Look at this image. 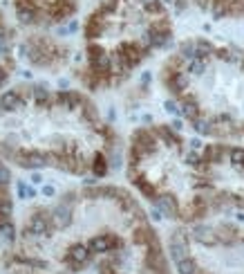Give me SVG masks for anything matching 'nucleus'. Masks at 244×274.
<instances>
[{
  "mask_svg": "<svg viewBox=\"0 0 244 274\" xmlns=\"http://www.w3.org/2000/svg\"><path fill=\"white\" fill-rule=\"evenodd\" d=\"M16 243L14 200H11V173L0 157V263H5Z\"/></svg>",
  "mask_w": 244,
  "mask_h": 274,
  "instance_id": "obj_7",
  "label": "nucleus"
},
{
  "mask_svg": "<svg viewBox=\"0 0 244 274\" xmlns=\"http://www.w3.org/2000/svg\"><path fill=\"white\" fill-rule=\"evenodd\" d=\"M14 32L7 25L5 16L0 14V90L7 86L16 70V54H14Z\"/></svg>",
  "mask_w": 244,
  "mask_h": 274,
  "instance_id": "obj_9",
  "label": "nucleus"
},
{
  "mask_svg": "<svg viewBox=\"0 0 244 274\" xmlns=\"http://www.w3.org/2000/svg\"><path fill=\"white\" fill-rule=\"evenodd\" d=\"M83 39L81 81L88 90H110L171 41V25L159 0H101L85 20Z\"/></svg>",
  "mask_w": 244,
  "mask_h": 274,
  "instance_id": "obj_3",
  "label": "nucleus"
},
{
  "mask_svg": "<svg viewBox=\"0 0 244 274\" xmlns=\"http://www.w3.org/2000/svg\"><path fill=\"white\" fill-rule=\"evenodd\" d=\"M20 49H23L25 59L30 61L34 68H43V70H59L70 59L68 49L63 45L43 34H34L30 39H25Z\"/></svg>",
  "mask_w": 244,
  "mask_h": 274,
  "instance_id": "obj_8",
  "label": "nucleus"
},
{
  "mask_svg": "<svg viewBox=\"0 0 244 274\" xmlns=\"http://www.w3.org/2000/svg\"><path fill=\"white\" fill-rule=\"evenodd\" d=\"M7 274H173L139 202L119 186L70 191L25 218Z\"/></svg>",
  "mask_w": 244,
  "mask_h": 274,
  "instance_id": "obj_1",
  "label": "nucleus"
},
{
  "mask_svg": "<svg viewBox=\"0 0 244 274\" xmlns=\"http://www.w3.org/2000/svg\"><path fill=\"white\" fill-rule=\"evenodd\" d=\"M16 18L23 25H59L76 11V0H14Z\"/></svg>",
  "mask_w": 244,
  "mask_h": 274,
  "instance_id": "obj_6",
  "label": "nucleus"
},
{
  "mask_svg": "<svg viewBox=\"0 0 244 274\" xmlns=\"http://www.w3.org/2000/svg\"><path fill=\"white\" fill-rule=\"evenodd\" d=\"M168 247L179 274H244V234L235 227L177 229Z\"/></svg>",
  "mask_w": 244,
  "mask_h": 274,
  "instance_id": "obj_5",
  "label": "nucleus"
},
{
  "mask_svg": "<svg viewBox=\"0 0 244 274\" xmlns=\"http://www.w3.org/2000/svg\"><path fill=\"white\" fill-rule=\"evenodd\" d=\"M117 135L78 90L16 86L0 92V157L23 169L103 178L114 167Z\"/></svg>",
  "mask_w": 244,
  "mask_h": 274,
  "instance_id": "obj_2",
  "label": "nucleus"
},
{
  "mask_svg": "<svg viewBox=\"0 0 244 274\" xmlns=\"http://www.w3.org/2000/svg\"><path fill=\"white\" fill-rule=\"evenodd\" d=\"M202 144L184 142L179 126H143L130 135L128 180L168 218L197 221L209 207L200 196Z\"/></svg>",
  "mask_w": 244,
  "mask_h": 274,
  "instance_id": "obj_4",
  "label": "nucleus"
}]
</instances>
